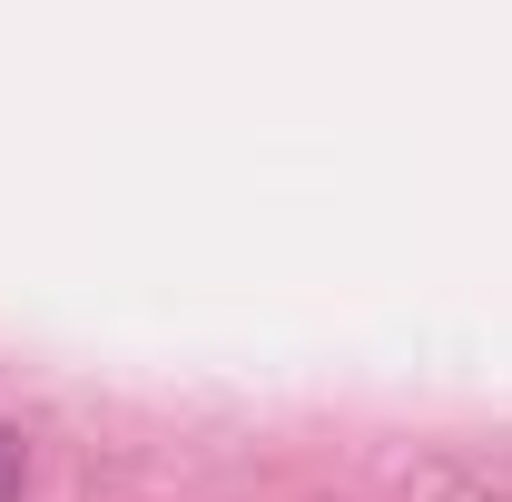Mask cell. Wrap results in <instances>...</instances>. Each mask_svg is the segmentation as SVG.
Segmentation results:
<instances>
[{
  "label": "cell",
  "instance_id": "6da1fadb",
  "mask_svg": "<svg viewBox=\"0 0 512 502\" xmlns=\"http://www.w3.org/2000/svg\"><path fill=\"white\" fill-rule=\"evenodd\" d=\"M20 493V434H10V424H0V502Z\"/></svg>",
  "mask_w": 512,
  "mask_h": 502
}]
</instances>
